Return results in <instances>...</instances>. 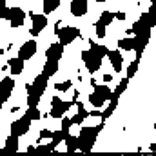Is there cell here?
<instances>
[{"mask_svg": "<svg viewBox=\"0 0 156 156\" xmlns=\"http://www.w3.org/2000/svg\"><path fill=\"white\" fill-rule=\"evenodd\" d=\"M87 116H89V113H87V111H85V107H83V109H78V113L71 118V122H73V125H80V123H82Z\"/></svg>", "mask_w": 156, "mask_h": 156, "instance_id": "d4e9b609", "label": "cell"}, {"mask_svg": "<svg viewBox=\"0 0 156 156\" xmlns=\"http://www.w3.org/2000/svg\"><path fill=\"white\" fill-rule=\"evenodd\" d=\"M104 125L105 123L102 122L100 125H89V127H82L80 129V134H78L76 138H78V149L82 153H91V149H93L98 134L102 133Z\"/></svg>", "mask_w": 156, "mask_h": 156, "instance_id": "6da1fadb", "label": "cell"}, {"mask_svg": "<svg viewBox=\"0 0 156 156\" xmlns=\"http://www.w3.org/2000/svg\"><path fill=\"white\" fill-rule=\"evenodd\" d=\"M2 105H4V102H2V98H0V109H2Z\"/></svg>", "mask_w": 156, "mask_h": 156, "instance_id": "8d00e7d4", "label": "cell"}, {"mask_svg": "<svg viewBox=\"0 0 156 156\" xmlns=\"http://www.w3.org/2000/svg\"><path fill=\"white\" fill-rule=\"evenodd\" d=\"M151 26H149V16H147V11L145 13H142V16L133 24V29H131V33L134 35V37H138V38H142L144 42H147L149 44V40H151Z\"/></svg>", "mask_w": 156, "mask_h": 156, "instance_id": "277c9868", "label": "cell"}, {"mask_svg": "<svg viewBox=\"0 0 156 156\" xmlns=\"http://www.w3.org/2000/svg\"><path fill=\"white\" fill-rule=\"evenodd\" d=\"M29 125H31V120L24 115L22 118L15 120V122L11 123L9 131H11V134H15V136H18V138H20V136H24V134L29 131Z\"/></svg>", "mask_w": 156, "mask_h": 156, "instance_id": "ba28073f", "label": "cell"}, {"mask_svg": "<svg viewBox=\"0 0 156 156\" xmlns=\"http://www.w3.org/2000/svg\"><path fill=\"white\" fill-rule=\"evenodd\" d=\"M127 85H129V78L125 76V78H122L120 80V83L116 85V89L113 91V96H116V98H120L123 93H125V89H127Z\"/></svg>", "mask_w": 156, "mask_h": 156, "instance_id": "7402d4cb", "label": "cell"}, {"mask_svg": "<svg viewBox=\"0 0 156 156\" xmlns=\"http://www.w3.org/2000/svg\"><path fill=\"white\" fill-rule=\"evenodd\" d=\"M2 5H5V0H0V7H2Z\"/></svg>", "mask_w": 156, "mask_h": 156, "instance_id": "d590c367", "label": "cell"}, {"mask_svg": "<svg viewBox=\"0 0 156 156\" xmlns=\"http://www.w3.org/2000/svg\"><path fill=\"white\" fill-rule=\"evenodd\" d=\"M5 149H7V151H13V153H16V151H18V136L9 134V136H7V140H5Z\"/></svg>", "mask_w": 156, "mask_h": 156, "instance_id": "ffe728a7", "label": "cell"}, {"mask_svg": "<svg viewBox=\"0 0 156 156\" xmlns=\"http://www.w3.org/2000/svg\"><path fill=\"white\" fill-rule=\"evenodd\" d=\"M71 87H73V82H71V80L55 83V89H56V91H67V89H71Z\"/></svg>", "mask_w": 156, "mask_h": 156, "instance_id": "f546056e", "label": "cell"}, {"mask_svg": "<svg viewBox=\"0 0 156 156\" xmlns=\"http://www.w3.org/2000/svg\"><path fill=\"white\" fill-rule=\"evenodd\" d=\"M105 27L107 26H111L113 24V20H115V13H111V11H102V15H100V18H98Z\"/></svg>", "mask_w": 156, "mask_h": 156, "instance_id": "603a6c76", "label": "cell"}, {"mask_svg": "<svg viewBox=\"0 0 156 156\" xmlns=\"http://www.w3.org/2000/svg\"><path fill=\"white\" fill-rule=\"evenodd\" d=\"M87 4H89V0H73L71 2V15L73 16H83L87 13Z\"/></svg>", "mask_w": 156, "mask_h": 156, "instance_id": "4fadbf2b", "label": "cell"}, {"mask_svg": "<svg viewBox=\"0 0 156 156\" xmlns=\"http://www.w3.org/2000/svg\"><path fill=\"white\" fill-rule=\"evenodd\" d=\"M26 116L29 118L31 122L40 120V118H42V115H40V111H38V105H29V109L26 111Z\"/></svg>", "mask_w": 156, "mask_h": 156, "instance_id": "cb8c5ba5", "label": "cell"}, {"mask_svg": "<svg viewBox=\"0 0 156 156\" xmlns=\"http://www.w3.org/2000/svg\"><path fill=\"white\" fill-rule=\"evenodd\" d=\"M125 16H127V15H125L123 11H118V13H115V18H118V20H125Z\"/></svg>", "mask_w": 156, "mask_h": 156, "instance_id": "d6a6232c", "label": "cell"}, {"mask_svg": "<svg viewBox=\"0 0 156 156\" xmlns=\"http://www.w3.org/2000/svg\"><path fill=\"white\" fill-rule=\"evenodd\" d=\"M56 71H58V60H51V58H47V62L44 64V71H42V75H45L47 78H51Z\"/></svg>", "mask_w": 156, "mask_h": 156, "instance_id": "9a60e30c", "label": "cell"}, {"mask_svg": "<svg viewBox=\"0 0 156 156\" xmlns=\"http://www.w3.org/2000/svg\"><path fill=\"white\" fill-rule=\"evenodd\" d=\"M133 45H134V37L133 38H120L118 40V49L122 51H133Z\"/></svg>", "mask_w": 156, "mask_h": 156, "instance_id": "44dd1931", "label": "cell"}, {"mask_svg": "<svg viewBox=\"0 0 156 156\" xmlns=\"http://www.w3.org/2000/svg\"><path fill=\"white\" fill-rule=\"evenodd\" d=\"M82 62L85 64V67L91 75H94L102 67V56H98L91 51H82Z\"/></svg>", "mask_w": 156, "mask_h": 156, "instance_id": "52a82bcc", "label": "cell"}, {"mask_svg": "<svg viewBox=\"0 0 156 156\" xmlns=\"http://www.w3.org/2000/svg\"><path fill=\"white\" fill-rule=\"evenodd\" d=\"M31 20H33V27H31L29 33H31V37H38L47 26V16L38 15V13H31Z\"/></svg>", "mask_w": 156, "mask_h": 156, "instance_id": "9c48e42d", "label": "cell"}, {"mask_svg": "<svg viewBox=\"0 0 156 156\" xmlns=\"http://www.w3.org/2000/svg\"><path fill=\"white\" fill-rule=\"evenodd\" d=\"M55 33H56V37H58V42H60L62 45H67V44L75 42V38H78V37L82 35V31H80L78 27H75V26L58 27V29H55Z\"/></svg>", "mask_w": 156, "mask_h": 156, "instance_id": "5b68a950", "label": "cell"}, {"mask_svg": "<svg viewBox=\"0 0 156 156\" xmlns=\"http://www.w3.org/2000/svg\"><path fill=\"white\" fill-rule=\"evenodd\" d=\"M116 107H118V98H116V96H111V100H109V105L105 107V111H104V113H100L102 120H107V118H109L113 113H115V111H116Z\"/></svg>", "mask_w": 156, "mask_h": 156, "instance_id": "e0dca14e", "label": "cell"}, {"mask_svg": "<svg viewBox=\"0 0 156 156\" xmlns=\"http://www.w3.org/2000/svg\"><path fill=\"white\" fill-rule=\"evenodd\" d=\"M104 82H113V76L111 75H104Z\"/></svg>", "mask_w": 156, "mask_h": 156, "instance_id": "836d02e7", "label": "cell"}, {"mask_svg": "<svg viewBox=\"0 0 156 156\" xmlns=\"http://www.w3.org/2000/svg\"><path fill=\"white\" fill-rule=\"evenodd\" d=\"M149 2H154V0H149Z\"/></svg>", "mask_w": 156, "mask_h": 156, "instance_id": "74e56055", "label": "cell"}, {"mask_svg": "<svg viewBox=\"0 0 156 156\" xmlns=\"http://www.w3.org/2000/svg\"><path fill=\"white\" fill-rule=\"evenodd\" d=\"M105 56L111 60V66H113V69H115L116 73H120V71H122V66H123V55H122L120 51H116V49H113V51L109 49Z\"/></svg>", "mask_w": 156, "mask_h": 156, "instance_id": "7c38bea8", "label": "cell"}, {"mask_svg": "<svg viewBox=\"0 0 156 156\" xmlns=\"http://www.w3.org/2000/svg\"><path fill=\"white\" fill-rule=\"evenodd\" d=\"M93 87H94V91H93V93H96L104 102H105V100H111V96H113L111 87H107V85H96V83H94Z\"/></svg>", "mask_w": 156, "mask_h": 156, "instance_id": "2e32d148", "label": "cell"}, {"mask_svg": "<svg viewBox=\"0 0 156 156\" xmlns=\"http://www.w3.org/2000/svg\"><path fill=\"white\" fill-rule=\"evenodd\" d=\"M73 127V122H71V118H64L62 120V129L60 131H64L66 134H69V129Z\"/></svg>", "mask_w": 156, "mask_h": 156, "instance_id": "4dcf8cb0", "label": "cell"}, {"mask_svg": "<svg viewBox=\"0 0 156 156\" xmlns=\"http://www.w3.org/2000/svg\"><path fill=\"white\" fill-rule=\"evenodd\" d=\"M89 102H91V104H93L96 109H100V107L104 105V100H102V98H100L96 93H91V94H89Z\"/></svg>", "mask_w": 156, "mask_h": 156, "instance_id": "4316f807", "label": "cell"}, {"mask_svg": "<svg viewBox=\"0 0 156 156\" xmlns=\"http://www.w3.org/2000/svg\"><path fill=\"white\" fill-rule=\"evenodd\" d=\"M75 100L73 102H62L58 96H53L51 98V111H49V116L51 118H62L66 115V111H69L73 107Z\"/></svg>", "mask_w": 156, "mask_h": 156, "instance_id": "8992f818", "label": "cell"}, {"mask_svg": "<svg viewBox=\"0 0 156 156\" xmlns=\"http://www.w3.org/2000/svg\"><path fill=\"white\" fill-rule=\"evenodd\" d=\"M89 116H100V111H91Z\"/></svg>", "mask_w": 156, "mask_h": 156, "instance_id": "e575fe53", "label": "cell"}, {"mask_svg": "<svg viewBox=\"0 0 156 156\" xmlns=\"http://www.w3.org/2000/svg\"><path fill=\"white\" fill-rule=\"evenodd\" d=\"M37 49H38V44H37L35 40H27V42L22 44V47H20V51H18V58H22V60L26 62V60H29V58L35 56Z\"/></svg>", "mask_w": 156, "mask_h": 156, "instance_id": "30bf717a", "label": "cell"}, {"mask_svg": "<svg viewBox=\"0 0 156 156\" xmlns=\"http://www.w3.org/2000/svg\"><path fill=\"white\" fill-rule=\"evenodd\" d=\"M60 5V0H44V15H51Z\"/></svg>", "mask_w": 156, "mask_h": 156, "instance_id": "d6986e66", "label": "cell"}, {"mask_svg": "<svg viewBox=\"0 0 156 156\" xmlns=\"http://www.w3.org/2000/svg\"><path fill=\"white\" fill-rule=\"evenodd\" d=\"M64 142H66V145H67V151H69V153H75V151L78 149V138H76V136H71V134H69Z\"/></svg>", "mask_w": 156, "mask_h": 156, "instance_id": "484cf974", "label": "cell"}, {"mask_svg": "<svg viewBox=\"0 0 156 156\" xmlns=\"http://www.w3.org/2000/svg\"><path fill=\"white\" fill-rule=\"evenodd\" d=\"M94 29H96V37H98V38H105V26H104L100 20H96Z\"/></svg>", "mask_w": 156, "mask_h": 156, "instance_id": "f1b7e54d", "label": "cell"}, {"mask_svg": "<svg viewBox=\"0 0 156 156\" xmlns=\"http://www.w3.org/2000/svg\"><path fill=\"white\" fill-rule=\"evenodd\" d=\"M13 89H15V80H13V78L5 76L2 82H0V98H2V102H4V104L9 100V96H11Z\"/></svg>", "mask_w": 156, "mask_h": 156, "instance_id": "8fae6325", "label": "cell"}, {"mask_svg": "<svg viewBox=\"0 0 156 156\" xmlns=\"http://www.w3.org/2000/svg\"><path fill=\"white\" fill-rule=\"evenodd\" d=\"M0 20H9L11 27H20V26H24L26 11L20 9V7H7V5H2V7H0Z\"/></svg>", "mask_w": 156, "mask_h": 156, "instance_id": "3957f363", "label": "cell"}, {"mask_svg": "<svg viewBox=\"0 0 156 156\" xmlns=\"http://www.w3.org/2000/svg\"><path fill=\"white\" fill-rule=\"evenodd\" d=\"M9 69H11V73L13 75H20L22 71H24V60L22 58H11L9 60Z\"/></svg>", "mask_w": 156, "mask_h": 156, "instance_id": "ac0fdd59", "label": "cell"}, {"mask_svg": "<svg viewBox=\"0 0 156 156\" xmlns=\"http://www.w3.org/2000/svg\"><path fill=\"white\" fill-rule=\"evenodd\" d=\"M62 55H64V45H62L60 42H58V44H51V45L47 47V51H45V56L51 58V60H60Z\"/></svg>", "mask_w": 156, "mask_h": 156, "instance_id": "5bb4252c", "label": "cell"}, {"mask_svg": "<svg viewBox=\"0 0 156 156\" xmlns=\"http://www.w3.org/2000/svg\"><path fill=\"white\" fill-rule=\"evenodd\" d=\"M136 71H138V60H133V62L129 64V67H127V78L131 80V78L136 75Z\"/></svg>", "mask_w": 156, "mask_h": 156, "instance_id": "83f0119b", "label": "cell"}, {"mask_svg": "<svg viewBox=\"0 0 156 156\" xmlns=\"http://www.w3.org/2000/svg\"><path fill=\"white\" fill-rule=\"evenodd\" d=\"M53 136V131H49V129H42L38 134V142L40 140H44V138H51Z\"/></svg>", "mask_w": 156, "mask_h": 156, "instance_id": "1f68e13d", "label": "cell"}, {"mask_svg": "<svg viewBox=\"0 0 156 156\" xmlns=\"http://www.w3.org/2000/svg\"><path fill=\"white\" fill-rule=\"evenodd\" d=\"M47 80L49 78L45 75H38V76L33 80V83H26V89H27V105H38L40 98L47 87Z\"/></svg>", "mask_w": 156, "mask_h": 156, "instance_id": "7a4b0ae2", "label": "cell"}]
</instances>
